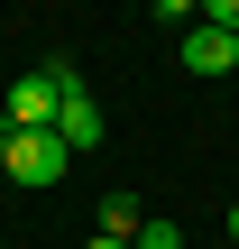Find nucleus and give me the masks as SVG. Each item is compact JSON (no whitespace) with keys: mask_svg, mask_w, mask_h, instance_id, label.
Returning <instances> with one entry per match:
<instances>
[{"mask_svg":"<svg viewBox=\"0 0 239 249\" xmlns=\"http://www.w3.org/2000/svg\"><path fill=\"white\" fill-rule=\"evenodd\" d=\"M46 74H55V139L64 148H101V102L83 92V74L74 65H46Z\"/></svg>","mask_w":239,"mask_h":249,"instance_id":"1","label":"nucleus"},{"mask_svg":"<svg viewBox=\"0 0 239 249\" xmlns=\"http://www.w3.org/2000/svg\"><path fill=\"white\" fill-rule=\"evenodd\" d=\"M74 166V148L55 139V129H18V148H9V185H55Z\"/></svg>","mask_w":239,"mask_h":249,"instance_id":"2","label":"nucleus"},{"mask_svg":"<svg viewBox=\"0 0 239 249\" xmlns=\"http://www.w3.org/2000/svg\"><path fill=\"white\" fill-rule=\"evenodd\" d=\"M0 120L9 129H55V74H18L0 92Z\"/></svg>","mask_w":239,"mask_h":249,"instance_id":"3","label":"nucleus"},{"mask_svg":"<svg viewBox=\"0 0 239 249\" xmlns=\"http://www.w3.org/2000/svg\"><path fill=\"white\" fill-rule=\"evenodd\" d=\"M230 65H239V37H221V28L193 18L184 28V74H230Z\"/></svg>","mask_w":239,"mask_h":249,"instance_id":"4","label":"nucleus"},{"mask_svg":"<svg viewBox=\"0 0 239 249\" xmlns=\"http://www.w3.org/2000/svg\"><path fill=\"white\" fill-rule=\"evenodd\" d=\"M138 194H101V240H138Z\"/></svg>","mask_w":239,"mask_h":249,"instance_id":"5","label":"nucleus"},{"mask_svg":"<svg viewBox=\"0 0 239 249\" xmlns=\"http://www.w3.org/2000/svg\"><path fill=\"white\" fill-rule=\"evenodd\" d=\"M193 18H203V28H221V37H239V0H203Z\"/></svg>","mask_w":239,"mask_h":249,"instance_id":"6","label":"nucleus"},{"mask_svg":"<svg viewBox=\"0 0 239 249\" xmlns=\"http://www.w3.org/2000/svg\"><path fill=\"white\" fill-rule=\"evenodd\" d=\"M129 249H184V231H175V222H138V240Z\"/></svg>","mask_w":239,"mask_h":249,"instance_id":"7","label":"nucleus"},{"mask_svg":"<svg viewBox=\"0 0 239 249\" xmlns=\"http://www.w3.org/2000/svg\"><path fill=\"white\" fill-rule=\"evenodd\" d=\"M9 148H18V129H9V120H0V176H9Z\"/></svg>","mask_w":239,"mask_h":249,"instance_id":"8","label":"nucleus"},{"mask_svg":"<svg viewBox=\"0 0 239 249\" xmlns=\"http://www.w3.org/2000/svg\"><path fill=\"white\" fill-rule=\"evenodd\" d=\"M83 249H129V240H101V231H92V240H83Z\"/></svg>","mask_w":239,"mask_h":249,"instance_id":"9","label":"nucleus"},{"mask_svg":"<svg viewBox=\"0 0 239 249\" xmlns=\"http://www.w3.org/2000/svg\"><path fill=\"white\" fill-rule=\"evenodd\" d=\"M230 249H239V203H230Z\"/></svg>","mask_w":239,"mask_h":249,"instance_id":"10","label":"nucleus"}]
</instances>
